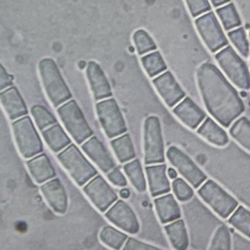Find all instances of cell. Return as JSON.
<instances>
[{
    "instance_id": "cell-7",
    "label": "cell",
    "mask_w": 250,
    "mask_h": 250,
    "mask_svg": "<svg viewBox=\"0 0 250 250\" xmlns=\"http://www.w3.org/2000/svg\"><path fill=\"white\" fill-rule=\"evenodd\" d=\"M164 141L160 120L155 115L146 118L144 123V162L146 165L164 163Z\"/></svg>"
},
{
    "instance_id": "cell-42",
    "label": "cell",
    "mask_w": 250,
    "mask_h": 250,
    "mask_svg": "<svg viewBox=\"0 0 250 250\" xmlns=\"http://www.w3.org/2000/svg\"><path fill=\"white\" fill-rule=\"evenodd\" d=\"M232 245L231 248L234 250H248L250 249V241L242 235L233 232L232 233Z\"/></svg>"
},
{
    "instance_id": "cell-2",
    "label": "cell",
    "mask_w": 250,
    "mask_h": 250,
    "mask_svg": "<svg viewBox=\"0 0 250 250\" xmlns=\"http://www.w3.org/2000/svg\"><path fill=\"white\" fill-rule=\"evenodd\" d=\"M193 248H207L215 230L223 224L197 198L183 205Z\"/></svg>"
},
{
    "instance_id": "cell-26",
    "label": "cell",
    "mask_w": 250,
    "mask_h": 250,
    "mask_svg": "<svg viewBox=\"0 0 250 250\" xmlns=\"http://www.w3.org/2000/svg\"><path fill=\"white\" fill-rule=\"evenodd\" d=\"M42 136L48 146L54 152H60L71 144L69 137L59 123H55L43 130Z\"/></svg>"
},
{
    "instance_id": "cell-9",
    "label": "cell",
    "mask_w": 250,
    "mask_h": 250,
    "mask_svg": "<svg viewBox=\"0 0 250 250\" xmlns=\"http://www.w3.org/2000/svg\"><path fill=\"white\" fill-rule=\"evenodd\" d=\"M215 59L228 78L239 89L250 88V73L245 62L230 47L227 46L215 55Z\"/></svg>"
},
{
    "instance_id": "cell-27",
    "label": "cell",
    "mask_w": 250,
    "mask_h": 250,
    "mask_svg": "<svg viewBox=\"0 0 250 250\" xmlns=\"http://www.w3.org/2000/svg\"><path fill=\"white\" fill-rule=\"evenodd\" d=\"M111 148L120 163H126L136 156L135 147L129 134L124 133L110 142Z\"/></svg>"
},
{
    "instance_id": "cell-11",
    "label": "cell",
    "mask_w": 250,
    "mask_h": 250,
    "mask_svg": "<svg viewBox=\"0 0 250 250\" xmlns=\"http://www.w3.org/2000/svg\"><path fill=\"white\" fill-rule=\"evenodd\" d=\"M166 157L178 173H180L192 188H198L207 180V176L204 172L179 147L175 146H170L166 151Z\"/></svg>"
},
{
    "instance_id": "cell-31",
    "label": "cell",
    "mask_w": 250,
    "mask_h": 250,
    "mask_svg": "<svg viewBox=\"0 0 250 250\" xmlns=\"http://www.w3.org/2000/svg\"><path fill=\"white\" fill-rule=\"evenodd\" d=\"M127 238V234L110 226H104L100 232V240L112 249L123 248Z\"/></svg>"
},
{
    "instance_id": "cell-33",
    "label": "cell",
    "mask_w": 250,
    "mask_h": 250,
    "mask_svg": "<svg viewBox=\"0 0 250 250\" xmlns=\"http://www.w3.org/2000/svg\"><path fill=\"white\" fill-rule=\"evenodd\" d=\"M217 15L226 30H230L240 25L241 21L233 4L229 3L217 9Z\"/></svg>"
},
{
    "instance_id": "cell-24",
    "label": "cell",
    "mask_w": 250,
    "mask_h": 250,
    "mask_svg": "<svg viewBox=\"0 0 250 250\" xmlns=\"http://www.w3.org/2000/svg\"><path fill=\"white\" fill-rule=\"evenodd\" d=\"M164 229L174 249L185 250L188 247L189 237L184 220L180 218L173 222L165 224Z\"/></svg>"
},
{
    "instance_id": "cell-25",
    "label": "cell",
    "mask_w": 250,
    "mask_h": 250,
    "mask_svg": "<svg viewBox=\"0 0 250 250\" xmlns=\"http://www.w3.org/2000/svg\"><path fill=\"white\" fill-rule=\"evenodd\" d=\"M197 133L207 142L217 146H225L229 143L227 133L210 117H206L199 125Z\"/></svg>"
},
{
    "instance_id": "cell-34",
    "label": "cell",
    "mask_w": 250,
    "mask_h": 250,
    "mask_svg": "<svg viewBox=\"0 0 250 250\" xmlns=\"http://www.w3.org/2000/svg\"><path fill=\"white\" fill-rule=\"evenodd\" d=\"M31 115L35 124L41 131L57 123V119L54 114L41 104H34L31 107Z\"/></svg>"
},
{
    "instance_id": "cell-29",
    "label": "cell",
    "mask_w": 250,
    "mask_h": 250,
    "mask_svg": "<svg viewBox=\"0 0 250 250\" xmlns=\"http://www.w3.org/2000/svg\"><path fill=\"white\" fill-rule=\"evenodd\" d=\"M141 62L146 72L151 78H154L167 69L165 61L158 51H152L146 55H144Z\"/></svg>"
},
{
    "instance_id": "cell-38",
    "label": "cell",
    "mask_w": 250,
    "mask_h": 250,
    "mask_svg": "<svg viewBox=\"0 0 250 250\" xmlns=\"http://www.w3.org/2000/svg\"><path fill=\"white\" fill-rule=\"evenodd\" d=\"M172 189L174 195L179 201L186 202L193 197V189L182 178H176L172 183Z\"/></svg>"
},
{
    "instance_id": "cell-6",
    "label": "cell",
    "mask_w": 250,
    "mask_h": 250,
    "mask_svg": "<svg viewBox=\"0 0 250 250\" xmlns=\"http://www.w3.org/2000/svg\"><path fill=\"white\" fill-rule=\"evenodd\" d=\"M12 130L17 147L23 158H31L43 151L41 138L28 115L14 120Z\"/></svg>"
},
{
    "instance_id": "cell-14",
    "label": "cell",
    "mask_w": 250,
    "mask_h": 250,
    "mask_svg": "<svg viewBox=\"0 0 250 250\" xmlns=\"http://www.w3.org/2000/svg\"><path fill=\"white\" fill-rule=\"evenodd\" d=\"M105 218L125 232L135 234L140 230L139 220L131 208L124 200L117 199L105 212Z\"/></svg>"
},
{
    "instance_id": "cell-41",
    "label": "cell",
    "mask_w": 250,
    "mask_h": 250,
    "mask_svg": "<svg viewBox=\"0 0 250 250\" xmlns=\"http://www.w3.org/2000/svg\"><path fill=\"white\" fill-rule=\"evenodd\" d=\"M107 179L111 184H113L116 187L124 188L127 186V180L123 173L121 172L119 167H114L107 173Z\"/></svg>"
},
{
    "instance_id": "cell-3",
    "label": "cell",
    "mask_w": 250,
    "mask_h": 250,
    "mask_svg": "<svg viewBox=\"0 0 250 250\" xmlns=\"http://www.w3.org/2000/svg\"><path fill=\"white\" fill-rule=\"evenodd\" d=\"M38 69L44 91L54 106L59 107L71 99L72 94L53 59H42Z\"/></svg>"
},
{
    "instance_id": "cell-15",
    "label": "cell",
    "mask_w": 250,
    "mask_h": 250,
    "mask_svg": "<svg viewBox=\"0 0 250 250\" xmlns=\"http://www.w3.org/2000/svg\"><path fill=\"white\" fill-rule=\"evenodd\" d=\"M152 84L169 107H174L186 97L185 91L170 71H164L155 76L152 79Z\"/></svg>"
},
{
    "instance_id": "cell-37",
    "label": "cell",
    "mask_w": 250,
    "mask_h": 250,
    "mask_svg": "<svg viewBox=\"0 0 250 250\" xmlns=\"http://www.w3.org/2000/svg\"><path fill=\"white\" fill-rule=\"evenodd\" d=\"M229 38L230 39L233 46L237 49V51L243 56L248 57L249 55V44L246 38V34L243 28L238 27L236 29L230 30L229 32Z\"/></svg>"
},
{
    "instance_id": "cell-12",
    "label": "cell",
    "mask_w": 250,
    "mask_h": 250,
    "mask_svg": "<svg viewBox=\"0 0 250 250\" xmlns=\"http://www.w3.org/2000/svg\"><path fill=\"white\" fill-rule=\"evenodd\" d=\"M195 26L207 48L215 53L228 45L222 27L212 12L205 13L195 20Z\"/></svg>"
},
{
    "instance_id": "cell-45",
    "label": "cell",
    "mask_w": 250,
    "mask_h": 250,
    "mask_svg": "<svg viewBox=\"0 0 250 250\" xmlns=\"http://www.w3.org/2000/svg\"><path fill=\"white\" fill-rule=\"evenodd\" d=\"M211 3L213 4V6L215 7H219V6H222L226 3H228L229 0H210Z\"/></svg>"
},
{
    "instance_id": "cell-43",
    "label": "cell",
    "mask_w": 250,
    "mask_h": 250,
    "mask_svg": "<svg viewBox=\"0 0 250 250\" xmlns=\"http://www.w3.org/2000/svg\"><path fill=\"white\" fill-rule=\"evenodd\" d=\"M13 86V76L8 73L5 67L1 66V74H0V89L1 91Z\"/></svg>"
},
{
    "instance_id": "cell-22",
    "label": "cell",
    "mask_w": 250,
    "mask_h": 250,
    "mask_svg": "<svg viewBox=\"0 0 250 250\" xmlns=\"http://www.w3.org/2000/svg\"><path fill=\"white\" fill-rule=\"evenodd\" d=\"M27 169L37 184L45 183L56 177L57 173L52 161L45 153H39L26 161Z\"/></svg>"
},
{
    "instance_id": "cell-5",
    "label": "cell",
    "mask_w": 250,
    "mask_h": 250,
    "mask_svg": "<svg viewBox=\"0 0 250 250\" xmlns=\"http://www.w3.org/2000/svg\"><path fill=\"white\" fill-rule=\"evenodd\" d=\"M57 112L64 128L78 145H82L93 136L94 132L76 101L70 99L60 105Z\"/></svg>"
},
{
    "instance_id": "cell-30",
    "label": "cell",
    "mask_w": 250,
    "mask_h": 250,
    "mask_svg": "<svg viewBox=\"0 0 250 250\" xmlns=\"http://www.w3.org/2000/svg\"><path fill=\"white\" fill-rule=\"evenodd\" d=\"M229 133L240 146L250 151V120L247 117L238 118L230 127Z\"/></svg>"
},
{
    "instance_id": "cell-8",
    "label": "cell",
    "mask_w": 250,
    "mask_h": 250,
    "mask_svg": "<svg viewBox=\"0 0 250 250\" xmlns=\"http://www.w3.org/2000/svg\"><path fill=\"white\" fill-rule=\"evenodd\" d=\"M197 193L222 219L229 218L237 207V201L212 180H206L198 188Z\"/></svg>"
},
{
    "instance_id": "cell-36",
    "label": "cell",
    "mask_w": 250,
    "mask_h": 250,
    "mask_svg": "<svg viewBox=\"0 0 250 250\" xmlns=\"http://www.w3.org/2000/svg\"><path fill=\"white\" fill-rule=\"evenodd\" d=\"M231 238H230V231L227 226L222 224L214 232L210 245L208 246L209 249H230L231 248Z\"/></svg>"
},
{
    "instance_id": "cell-1",
    "label": "cell",
    "mask_w": 250,
    "mask_h": 250,
    "mask_svg": "<svg viewBox=\"0 0 250 250\" xmlns=\"http://www.w3.org/2000/svg\"><path fill=\"white\" fill-rule=\"evenodd\" d=\"M196 79L208 112L221 125L229 127L244 111L237 91L211 62H204L198 67Z\"/></svg>"
},
{
    "instance_id": "cell-21",
    "label": "cell",
    "mask_w": 250,
    "mask_h": 250,
    "mask_svg": "<svg viewBox=\"0 0 250 250\" xmlns=\"http://www.w3.org/2000/svg\"><path fill=\"white\" fill-rule=\"evenodd\" d=\"M0 101L5 113L11 120H17L27 115L28 110L25 102L15 86L1 91Z\"/></svg>"
},
{
    "instance_id": "cell-19",
    "label": "cell",
    "mask_w": 250,
    "mask_h": 250,
    "mask_svg": "<svg viewBox=\"0 0 250 250\" xmlns=\"http://www.w3.org/2000/svg\"><path fill=\"white\" fill-rule=\"evenodd\" d=\"M173 113L190 129L199 127L206 118L205 112L188 97H185L174 106Z\"/></svg>"
},
{
    "instance_id": "cell-20",
    "label": "cell",
    "mask_w": 250,
    "mask_h": 250,
    "mask_svg": "<svg viewBox=\"0 0 250 250\" xmlns=\"http://www.w3.org/2000/svg\"><path fill=\"white\" fill-rule=\"evenodd\" d=\"M167 166L165 163L149 164L146 166V174L147 178L148 188L151 196L156 197L171 190Z\"/></svg>"
},
{
    "instance_id": "cell-44",
    "label": "cell",
    "mask_w": 250,
    "mask_h": 250,
    "mask_svg": "<svg viewBox=\"0 0 250 250\" xmlns=\"http://www.w3.org/2000/svg\"><path fill=\"white\" fill-rule=\"evenodd\" d=\"M167 173H168V177H169L170 179L174 180V179L177 178V175H178V171H177V170H175V169H173V168H169Z\"/></svg>"
},
{
    "instance_id": "cell-10",
    "label": "cell",
    "mask_w": 250,
    "mask_h": 250,
    "mask_svg": "<svg viewBox=\"0 0 250 250\" xmlns=\"http://www.w3.org/2000/svg\"><path fill=\"white\" fill-rule=\"evenodd\" d=\"M96 110L101 126L107 138H116L127 131L123 114L113 98L98 101Z\"/></svg>"
},
{
    "instance_id": "cell-32",
    "label": "cell",
    "mask_w": 250,
    "mask_h": 250,
    "mask_svg": "<svg viewBox=\"0 0 250 250\" xmlns=\"http://www.w3.org/2000/svg\"><path fill=\"white\" fill-rule=\"evenodd\" d=\"M229 225H231L236 230L243 235L250 237V211L243 206H238L232 212L229 219Z\"/></svg>"
},
{
    "instance_id": "cell-40",
    "label": "cell",
    "mask_w": 250,
    "mask_h": 250,
    "mask_svg": "<svg viewBox=\"0 0 250 250\" xmlns=\"http://www.w3.org/2000/svg\"><path fill=\"white\" fill-rule=\"evenodd\" d=\"M157 248L158 247L155 245L146 243L134 237H128L123 246L124 250H147V249H157Z\"/></svg>"
},
{
    "instance_id": "cell-16",
    "label": "cell",
    "mask_w": 250,
    "mask_h": 250,
    "mask_svg": "<svg viewBox=\"0 0 250 250\" xmlns=\"http://www.w3.org/2000/svg\"><path fill=\"white\" fill-rule=\"evenodd\" d=\"M40 190L49 206L58 214H64L68 206L66 190L58 178H53L41 185Z\"/></svg>"
},
{
    "instance_id": "cell-17",
    "label": "cell",
    "mask_w": 250,
    "mask_h": 250,
    "mask_svg": "<svg viewBox=\"0 0 250 250\" xmlns=\"http://www.w3.org/2000/svg\"><path fill=\"white\" fill-rule=\"evenodd\" d=\"M82 150L104 173H108L115 167V162L107 148L96 136L90 137L81 145Z\"/></svg>"
},
{
    "instance_id": "cell-28",
    "label": "cell",
    "mask_w": 250,
    "mask_h": 250,
    "mask_svg": "<svg viewBox=\"0 0 250 250\" xmlns=\"http://www.w3.org/2000/svg\"><path fill=\"white\" fill-rule=\"evenodd\" d=\"M123 170L130 180L132 186L139 192H144L146 189V182L145 178V174L143 171V167L139 159H132L126 162L123 166Z\"/></svg>"
},
{
    "instance_id": "cell-35",
    "label": "cell",
    "mask_w": 250,
    "mask_h": 250,
    "mask_svg": "<svg viewBox=\"0 0 250 250\" xmlns=\"http://www.w3.org/2000/svg\"><path fill=\"white\" fill-rule=\"evenodd\" d=\"M133 41L139 55H146L156 50V44L144 29H138L133 34Z\"/></svg>"
},
{
    "instance_id": "cell-13",
    "label": "cell",
    "mask_w": 250,
    "mask_h": 250,
    "mask_svg": "<svg viewBox=\"0 0 250 250\" xmlns=\"http://www.w3.org/2000/svg\"><path fill=\"white\" fill-rule=\"evenodd\" d=\"M82 189L90 201L101 212H105L118 199V195L114 189L99 174L85 184Z\"/></svg>"
},
{
    "instance_id": "cell-23",
    "label": "cell",
    "mask_w": 250,
    "mask_h": 250,
    "mask_svg": "<svg viewBox=\"0 0 250 250\" xmlns=\"http://www.w3.org/2000/svg\"><path fill=\"white\" fill-rule=\"evenodd\" d=\"M153 203L157 217L162 224H168L181 218V207L171 193L156 196Z\"/></svg>"
},
{
    "instance_id": "cell-4",
    "label": "cell",
    "mask_w": 250,
    "mask_h": 250,
    "mask_svg": "<svg viewBox=\"0 0 250 250\" xmlns=\"http://www.w3.org/2000/svg\"><path fill=\"white\" fill-rule=\"evenodd\" d=\"M57 157L73 181L80 187H83L98 175L96 168L74 144H70L64 149L58 152Z\"/></svg>"
},
{
    "instance_id": "cell-39",
    "label": "cell",
    "mask_w": 250,
    "mask_h": 250,
    "mask_svg": "<svg viewBox=\"0 0 250 250\" xmlns=\"http://www.w3.org/2000/svg\"><path fill=\"white\" fill-rule=\"evenodd\" d=\"M186 3L192 17L203 15L211 9L208 0H186Z\"/></svg>"
},
{
    "instance_id": "cell-46",
    "label": "cell",
    "mask_w": 250,
    "mask_h": 250,
    "mask_svg": "<svg viewBox=\"0 0 250 250\" xmlns=\"http://www.w3.org/2000/svg\"><path fill=\"white\" fill-rule=\"evenodd\" d=\"M120 195L122 198H128L130 195V190L127 188H124L120 190Z\"/></svg>"
},
{
    "instance_id": "cell-18",
    "label": "cell",
    "mask_w": 250,
    "mask_h": 250,
    "mask_svg": "<svg viewBox=\"0 0 250 250\" xmlns=\"http://www.w3.org/2000/svg\"><path fill=\"white\" fill-rule=\"evenodd\" d=\"M86 76L96 101L110 98L112 95L110 83L103 68L96 62H89L86 68Z\"/></svg>"
}]
</instances>
